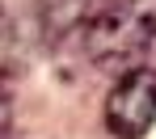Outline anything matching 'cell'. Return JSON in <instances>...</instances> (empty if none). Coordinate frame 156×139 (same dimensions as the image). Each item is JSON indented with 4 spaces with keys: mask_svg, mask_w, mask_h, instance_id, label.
Segmentation results:
<instances>
[{
    "mask_svg": "<svg viewBox=\"0 0 156 139\" xmlns=\"http://www.w3.org/2000/svg\"><path fill=\"white\" fill-rule=\"evenodd\" d=\"M156 38V17L144 0H93L80 21V47L89 63L110 72L139 68V55Z\"/></svg>",
    "mask_w": 156,
    "mask_h": 139,
    "instance_id": "6da1fadb",
    "label": "cell"
},
{
    "mask_svg": "<svg viewBox=\"0 0 156 139\" xmlns=\"http://www.w3.org/2000/svg\"><path fill=\"white\" fill-rule=\"evenodd\" d=\"M105 127L118 139H144L156 127V72L131 68L105 97Z\"/></svg>",
    "mask_w": 156,
    "mask_h": 139,
    "instance_id": "7a4b0ae2",
    "label": "cell"
},
{
    "mask_svg": "<svg viewBox=\"0 0 156 139\" xmlns=\"http://www.w3.org/2000/svg\"><path fill=\"white\" fill-rule=\"evenodd\" d=\"M21 63H26V38H21L17 17H13V13L4 9V0H0V76H13Z\"/></svg>",
    "mask_w": 156,
    "mask_h": 139,
    "instance_id": "3957f363",
    "label": "cell"
},
{
    "mask_svg": "<svg viewBox=\"0 0 156 139\" xmlns=\"http://www.w3.org/2000/svg\"><path fill=\"white\" fill-rule=\"evenodd\" d=\"M0 139H13V101L0 93Z\"/></svg>",
    "mask_w": 156,
    "mask_h": 139,
    "instance_id": "277c9868",
    "label": "cell"
}]
</instances>
